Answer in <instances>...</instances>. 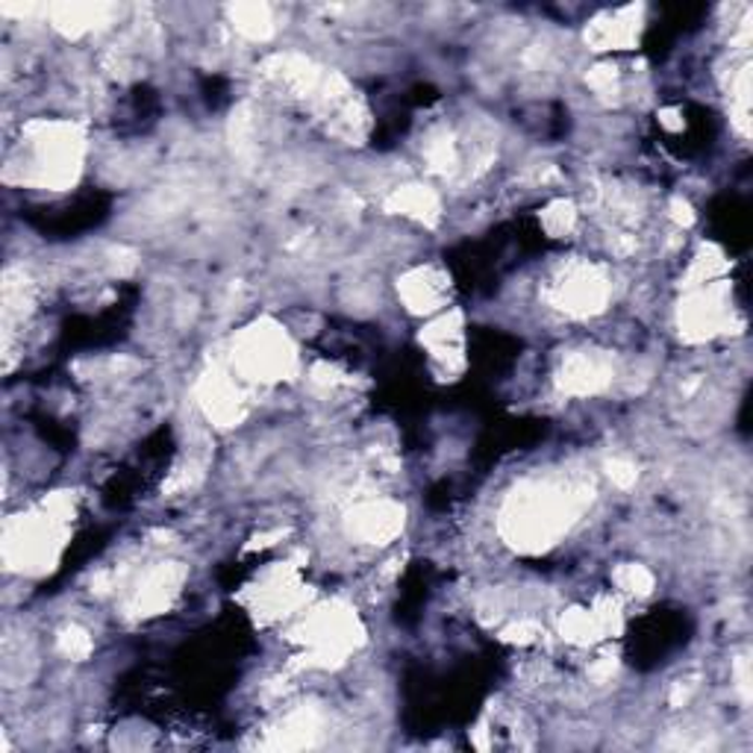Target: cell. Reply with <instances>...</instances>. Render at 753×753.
<instances>
[{"instance_id": "cell-1", "label": "cell", "mask_w": 753, "mask_h": 753, "mask_svg": "<svg viewBox=\"0 0 753 753\" xmlns=\"http://www.w3.org/2000/svg\"><path fill=\"white\" fill-rule=\"evenodd\" d=\"M580 492L557 483H527L503 509V536L521 550H545L580 512Z\"/></svg>"}, {"instance_id": "cell-2", "label": "cell", "mask_w": 753, "mask_h": 753, "mask_svg": "<svg viewBox=\"0 0 753 753\" xmlns=\"http://www.w3.org/2000/svg\"><path fill=\"white\" fill-rule=\"evenodd\" d=\"M233 359L235 368L247 380H259V383L283 380L295 368L292 342L275 324H256L247 333H242L233 347Z\"/></svg>"}, {"instance_id": "cell-3", "label": "cell", "mask_w": 753, "mask_h": 753, "mask_svg": "<svg viewBox=\"0 0 753 753\" xmlns=\"http://www.w3.org/2000/svg\"><path fill=\"white\" fill-rule=\"evenodd\" d=\"M610 283L598 265L574 263L562 268V275L550 283V301L569 316H595L607 306Z\"/></svg>"}, {"instance_id": "cell-4", "label": "cell", "mask_w": 753, "mask_h": 753, "mask_svg": "<svg viewBox=\"0 0 753 753\" xmlns=\"http://www.w3.org/2000/svg\"><path fill=\"white\" fill-rule=\"evenodd\" d=\"M400 527H404V509L397 503H388V500L362 503L347 519L350 536H357L359 541H368V545H386L400 533Z\"/></svg>"}, {"instance_id": "cell-5", "label": "cell", "mask_w": 753, "mask_h": 753, "mask_svg": "<svg viewBox=\"0 0 753 753\" xmlns=\"http://www.w3.org/2000/svg\"><path fill=\"white\" fill-rule=\"evenodd\" d=\"M612 383V366L603 354L577 350L560 368V388L569 395H598Z\"/></svg>"}, {"instance_id": "cell-6", "label": "cell", "mask_w": 753, "mask_h": 753, "mask_svg": "<svg viewBox=\"0 0 753 753\" xmlns=\"http://www.w3.org/2000/svg\"><path fill=\"white\" fill-rule=\"evenodd\" d=\"M397 292L404 297L409 312H418V316L436 312L448 297V277L436 268H416L397 283Z\"/></svg>"}, {"instance_id": "cell-7", "label": "cell", "mask_w": 753, "mask_h": 753, "mask_svg": "<svg viewBox=\"0 0 753 753\" xmlns=\"http://www.w3.org/2000/svg\"><path fill=\"white\" fill-rule=\"evenodd\" d=\"M724 321H727V312H724V304L713 292H698L680 309L682 336L692 339V342L715 336L724 327Z\"/></svg>"}, {"instance_id": "cell-8", "label": "cell", "mask_w": 753, "mask_h": 753, "mask_svg": "<svg viewBox=\"0 0 753 753\" xmlns=\"http://www.w3.org/2000/svg\"><path fill=\"white\" fill-rule=\"evenodd\" d=\"M183 580V571L174 569V565H159L153 569L142 583L139 589L132 595V612L136 615H153L168 607L174 595H177V586Z\"/></svg>"}, {"instance_id": "cell-9", "label": "cell", "mask_w": 753, "mask_h": 753, "mask_svg": "<svg viewBox=\"0 0 753 753\" xmlns=\"http://www.w3.org/2000/svg\"><path fill=\"white\" fill-rule=\"evenodd\" d=\"M421 342L430 347V354H433V359H438V362L462 366V318H459V312L436 318V321L421 333Z\"/></svg>"}, {"instance_id": "cell-10", "label": "cell", "mask_w": 753, "mask_h": 753, "mask_svg": "<svg viewBox=\"0 0 753 753\" xmlns=\"http://www.w3.org/2000/svg\"><path fill=\"white\" fill-rule=\"evenodd\" d=\"M630 10L615 12V15H601L586 30V41L595 51H612V48H627L636 39V24L630 18Z\"/></svg>"}, {"instance_id": "cell-11", "label": "cell", "mask_w": 753, "mask_h": 753, "mask_svg": "<svg viewBox=\"0 0 753 753\" xmlns=\"http://www.w3.org/2000/svg\"><path fill=\"white\" fill-rule=\"evenodd\" d=\"M388 209L397 215H407L424 225H433L438 218V197L436 192H430L427 186H404L388 197Z\"/></svg>"}, {"instance_id": "cell-12", "label": "cell", "mask_w": 753, "mask_h": 753, "mask_svg": "<svg viewBox=\"0 0 753 753\" xmlns=\"http://www.w3.org/2000/svg\"><path fill=\"white\" fill-rule=\"evenodd\" d=\"M230 18H233V27L245 39L265 41L271 33H275V18H271V10L265 3H239L230 10Z\"/></svg>"}, {"instance_id": "cell-13", "label": "cell", "mask_w": 753, "mask_h": 753, "mask_svg": "<svg viewBox=\"0 0 753 753\" xmlns=\"http://www.w3.org/2000/svg\"><path fill=\"white\" fill-rule=\"evenodd\" d=\"M106 12H110L106 7H56L53 24H56V30L68 33V36H80V33L92 30Z\"/></svg>"}, {"instance_id": "cell-14", "label": "cell", "mask_w": 753, "mask_h": 753, "mask_svg": "<svg viewBox=\"0 0 753 753\" xmlns=\"http://www.w3.org/2000/svg\"><path fill=\"white\" fill-rule=\"evenodd\" d=\"M603 624L601 618H598V612L595 610H571L565 612V618H562V636L571 641H580V644H589V641H595L598 636H603Z\"/></svg>"}, {"instance_id": "cell-15", "label": "cell", "mask_w": 753, "mask_h": 753, "mask_svg": "<svg viewBox=\"0 0 753 753\" xmlns=\"http://www.w3.org/2000/svg\"><path fill=\"white\" fill-rule=\"evenodd\" d=\"M615 583L618 589L627 591V595H648L653 589V574L644 565H636V562H627L622 569L615 571Z\"/></svg>"}, {"instance_id": "cell-16", "label": "cell", "mask_w": 753, "mask_h": 753, "mask_svg": "<svg viewBox=\"0 0 753 753\" xmlns=\"http://www.w3.org/2000/svg\"><path fill=\"white\" fill-rule=\"evenodd\" d=\"M574 221H577V213H574L571 201H553L541 215V225L550 235H565L574 227Z\"/></svg>"}, {"instance_id": "cell-17", "label": "cell", "mask_w": 753, "mask_h": 753, "mask_svg": "<svg viewBox=\"0 0 753 753\" xmlns=\"http://www.w3.org/2000/svg\"><path fill=\"white\" fill-rule=\"evenodd\" d=\"M60 651L72 660H86L89 651H92V639L89 633L80 630V627H68V630L60 636Z\"/></svg>"}, {"instance_id": "cell-18", "label": "cell", "mask_w": 753, "mask_h": 753, "mask_svg": "<svg viewBox=\"0 0 753 753\" xmlns=\"http://www.w3.org/2000/svg\"><path fill=\"white\" fill-rule=\"evenodd\" d=\"M607 469H610L612 483H618V486H630V483H636V469H633L630 462H624V459H612Z\"/></svg>"}, {"instance_id": "cell-19", "label": "cell", "mask_w": 753, "mask_h": 753, "mask_svg": "<svg viewBox=\"0 0 753 753\" xmlns=\"http://www.w3.org/2000/svg\"><path fill=\"white\" fill-rule=\"evenodd\" d=\"M539 636V627L529 622H521V624H512L509 630H503V639L507 641H519V644H527V641H533Z\"/></svg>"}]
</instances>
